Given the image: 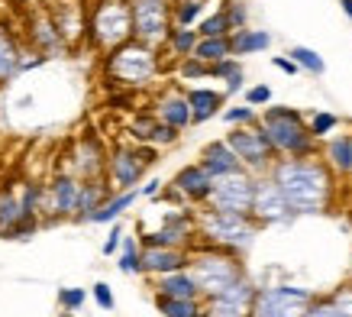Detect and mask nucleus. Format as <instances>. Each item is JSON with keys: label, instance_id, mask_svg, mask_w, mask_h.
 Segmentation results:
<instances>
[{"label": "nucleus", "instance_id": "obj_1", "mask_svg": "<svg viewBox=\"0 0 352 317\" xmlns=\"http://www.w3.org/2000/svg\"><path fill=\"white\" fill-rule=\"evenodd\" d=\"M268 175L278 181V188L288 198L294 214L330 211L336 175L323 158H278Z\"/></svg>", "mask_w": 352, "mask_h": 317}, {"label": "nucleus", "instance_id": "obj_2", "mask_svg": "<svg viewBox=\"0 0 352 317\" xmlns=\"http://www.w3.org/2000/svg\"><path fill=\"white\" fill-rule=\"evenodd\" d=\"M258 127L265 130L278 158H317L320 139H314L304 114L294 107H265L258 116Z\"/></svg>", "mask_w": 352, "mask_h": 317}, {"label": "nucleus", "instance_id": "obj_3", "mask_svg": "<svg viewBox=\"0 0 352 317\" xmlns=\"http://www.w3.org/2000/svg\"><path fill=\"white\" fill-rule=\"evenodd\" d=\"M191 269L194 282L201 288V298H214L220 295L223 288H230L236 278H243V263L239 256L223 249V246H214V243H201L197 249L191 253Z\"/></svg>", "mask_w": 352, "mask_h": 317}, {"label": "nucleus", "instance_id": "obj_4", "mask_svg": "<svg viewBox=\"0 0 352 317\" xmlns=\"http://www.w3.org/2000/svg\"><path fill=\"white\" fill-rule=\"evenodd\" d=\"M262 230L252 217L243 214H220V211H207L197 214V236H204V243L223 246L230 253H245L249 246L256 243V233Z\"/></svg>", "mask_w": 352, "mask_h": 317}, {"label": "nucleus", "instance_id": "obj_5", "mask_svg": "<svg viewBox=\"0 0 352 317\" xmlns=\"http://www.w3.org/2000/svg\"><path fill=\"white\" fill-rule=\"evenodd\" d=\"M155 72H159V55L139 39H129L107 55V74L123 88H146Z\"/></svg>", "mask_w": 352, "mask_h": 317}, {"label": "nucleus", "instance_id": "obj_6", "mask_svg": "<svg viewBox=\"0 0 352 317\" xmlns=\"http://www.w3.org/2000/svg\"><path fill=\"white\" fill-rule=\"evenodd\" d=\"M317 295L304 285H291V282H278V285L258 288L252 317H304Z\"/></svg>", "mask_w": 352, "mask_h": 317}, {"label": "nucleus", "instance_id": "obj_7", "mask_svg": "<svg viewBox=\"0 0 352 317\" xmlns=\"http://www.w3.org/2000/svg\"><path fill=\"white\" fill-rule=\"evenodd\" d=\"M226 143H230V149L236 152V158L243 162L245 172H252V175H268L272 172V165L278 162V152L275 146L268 143L265 130L258 127H233L230 133H226Z\"/></svg>", "mask_w": 352, "mask_h": 317}, {"label": "nucleus", "instance_id": "obj_8", "mask_svg": "<svg viewBox=\"0 0 352 317\" xmlns=\"http://www.w3.org/2000/svg\"><path fill=\"white\" fill-rule=\"evenodd\" d=\"M91 36L107 52L129 43L133 39V10H129V3H123V0H104L97 7L94 20H91Z\"/></svg>", "mask_w": 352, "mask_h": 317}, {"label": "nucleus", "instance_id": "obj_9", "mask_svg": "<svg viewBox=\"0 0 352 317\" xmlns=\"http://www.w3.org/2000/svg\"><path fill=\"white\" fill-rule=\"evenodd\" d=\"M252 201H256V175L252 172H236V175H226V178L214 181V191H210V201L207 207L220 214H243V217H252Z\"/></svg>", "mask_w": 352, "mask_h": 317}, {"label": "nucleus", "instance_id": "obj_10", "mask_svg": "<svg viewBox=\"0 0 352 317\" xmlns=\"http://www.w3.org/2000/svg\"><path fill=\"white\" fill-rule=\"evenodd\" d=\"M171 3L175 0H133L129 10H133V39L146 45H162L168 39L171 26Z\"/></svg>", "mask_w": 352, "mask_h": 317}, {"label": "nucleus", "instance_id": "obj_11", "mask_svg": "<svg viewBox=\"0 0 352 317\" xmlns=\"http://www.w3.org/2000/svg\"><path fill=\"white\" fill-rule=\"evenodd\" d=\"M294 217L288 198L281 194L278 181L272 175H258L256 178V201H252V221L258 227H275V223H288Z\"/></svg>", "mask_w": 352, "mask_h": 317}, {"label": "nucleus", "instance_id": "obj_12", "mask_svg": "<svg viewBox=\"0 0 352 317\" xmlns=\"http://www.w3.org/2000/svg\"><path fill=\"white\" fill-rule=\"evenodd\" d=\"M256 295H258V288L252 285V278L243 275V278H236L230 288H223L220 295L204 298V311L214 317H252Z\"/></svg>", "mask_w": 352, "mask_h": 317}, {"label": "nucleus", "instance_id": "obj_13", "mask_svg": "<svg viewBox=\"0 0 352 317\" xmlns=\"http://www.w3.org/2000/svg\"><path fill=\"white\" fill-rule=\"evenodd\" d=\"M191 236H197V217L191 211H171L165 214L159 230L146 233L139 240H142V246H175V249H184L191 243Z\"/></svg>", "mask_w": 352, "mask_h": 317}, {"label": "nucleus", "instance_id": "obj_14", "mask_svg": "<svg viewBox=\"0 0 352 317\" xmlns=\"http://www.w3.org/2000/svg\"><path fill=\"white\" fill-rule=\"evenodd\" d=\"M171 188L182 191V198L188 204H207L210 201V191H214V178L207 175L201 162H194V165H184L175 178H171Z\"/></svg>", "mask_w": 352, "mask_h": 317}, {"label": "nucleus", "instance_id": "obj_15", "mask_svg": "<svg viewBox=\"0 0 352 317\" xmlns=\"http://www.w3.org/2000/svg\"><path fill=\"white\" fill-rule=\"evenodd\" d=\"M191 253L188 249H175V246H142V275H168L178 269H188Z\"/></svg>", "mask_w": 352, "mask_h": 317}, {"label": "nucleus", "instance_id": "obj_16", "mask_svg": "<svg viewBox=\"0 0 352 317\" xmlns=\"http://www.w3.org/2000/svg\"><path fill=\"white\" fill-rule=\"evenodd\" d=\"M81 185L85 181L78 175H58V178L49 185V198H45V207L55 217H75L78 214V198H81Z\"/></svg>", "mask_w": 352, "mask_h": 317}, {"label": "nucleus", "instance_id": "obj_17", "mask_svg": "<svg viewBox=\"0 0 352 317\" xmlns=\"http://www.w3.org/2000/svg\"><path fill=\"white\" fill-rule=\"evenodd\" d=\"M107 172L117 191H133L142 181V175H146V165L136 156V149H117L107 162Z\"/></svg>", "mask_w": 352, "mask_h": 317}, {"label": "nucleus", "instance_id": "obj_18", "mask_svg": "<svg viewBox=\"0 0 352 317\" xmlns=\"http://www.w3.org/2000/svg\"><path fill=\"white\" fill-rule=\"evenodd\" d=\"M201 165L207 169V175H210L214 181L243 172V162L236 158V152L230 149L226 139H214V143H207V146L201 149Z\"/></svg>", "mask_w": 352, "mask_h": 317}, {"label": "nucleus", "instance_id": "obj_19", "mask_svg": "<svg viewBox=\"0 0 352 317\" xmlns=\"http://www.w3.org/2000/svg\"><path fill=\"white\" fill-rule=\"evenodd\" d=\"M188 104H191V120L194 127L197 123H207L214 120L217 114H223L220 107L226 104V91H214V88H188Z\"/></svg>", "mask_w": 352, "mask_h": 317}, {"label": "nucleus", "instance_id": "obj_20", "mask_svg": "<svg viewBox=\"0 0 352 317\" xmlns=\"http://www.w3.org/2000/svg\"><path fill=\"white\" fill-rule=\"evenodd\" d=\"M155 116H159L162 123L175 127V130H188L194 123L188 94H182V91H168V94H162L159 101H155Z\"/></svg>", "mask_w": 352, "mask_h": 317}, {"label": "nucleus", "instance_id": "obj_21", "mask_svg": "<svg viewBox=\"0 0 352 317\" xmlns=\"http://www.w3.org/2000/svg\"><path fill=\"white\" fill-rule=\"evenodd\" d=\"M323 162L333 175H352V133H333L323 146Z\"/></svg>", "mask_w": 352, "mask_h": 317}, {"label": "nucleus", "instance_id": "obj_22", "mask_svg": "<svg viewBox=\"0 0 352 317\" xmlns=\"http://www.w3.org/2000/svg\"><path fill=\"white\" fill-rule=\"evenodd\" d=\"M155 295L165 298H201V288L194 282L191 269H178V272L159 275L155 278Z\"/></svg>", "mask_w": 352, "mask_h": 317}, {"label": "nucleus", "instance_id": "obj_23", "mask_svg": "<svg viewBox=\"0 0 352 317\" xmlns=\"http://www.w3.org/2000/svg\"><path fill=\"white\" fill-rule=\"evenodd\" d=\"M107 169V158H104V149L97 146L94 139H85L75 152V172L81 181L100 178V172Z\"/></svg>", "mask_w": 352, "mask_h": 317}, {"label": "nucleus", "instance_id": "obj_24", "mask_svg": "<svg viewBox=\"0 0 352 317\" xmlns=\"http://www.w3.org/2000/svg\"><path fill=\"white\" fill-rule=\"evenodd\" d=\"M136 198H139L136 188H133V191H113L107 201H104L94 214H91V217H87V223H117L120 214L129 211V207L136 204Z\"/></svg>", "mask_w": 352, "mask_h": 317}, {"label": "nucleus", "instance_id": "obj_25", "mask_svg": "<svg viewBox=\"0 0 352 317\" xmlns=\"http://www.w3.org/2000/svg\"><path fill=\"white\" fill-rule=\"evenodd\" d=\"M110 194H113V191H110L100 178L85 181V185H81V198H78V214H75V217H78V221H85V223H87V217H91V214H94L97 207H100V204L107 201Z\"/></svg>", "mask_w": 352, "mask_h": 317}, {"label": "nucleus", "instance_id": "obj_26", "mask_svg": "<svg viewBox=\"0 0 352 317\" xmlns=\"http://www.w3.org/2000/svg\"><path fill=\"white\" fill-rule=\"evenodd\" d=\"M233 55L239 59V55H258V52H265L268 45H272V32L268 30H236L233 36Z\"/></svg>", "mask_w": 352, "mask_h": 317}, {"label": "nucleus", "instance_id": "obj_27", "mask_svg": "<svg viewBox=\"0 0 352 317\" xmlns=\"http://www.w3.org/2000/svg\"><path fill=\"white\" fill-rule=\"evenodd\" d=\"M155 307L162 317H201L204 298H165L155 295Z\"/></svg>", "mask_w": 352, "mask_h": 317}, {"label": "nucleus", "instance_id": "obj_28", "mask_svg": "<svg viewBox=\"0 0 352 317\" xmlns=\"http://www.w3.org/2000/svg\"><path fill=\"white\" fill-rule=\"evenodd\" d=\"M197 43H201L197 26H171L168 39H165V45L171 49V55H178V59H191L194 49H197Z\"/></svg>", "mask_w": 352, "mask_h": 317}, {"label": "nucleus", "instance_id": "obj_29", "mask_svg": "<svg viewBox=\"0 0 352 317\" xmlns=\"http://www.w3.org/2000/svg\"><path fill=\"white\" fill-rule=\"evenodd\" d=\"M233 55V39L230 36H214V39H201L197 49H194V59H201L207 65H217Z\"/></svg>", "mask_w": 352, "mask_h": 317}, {"label": "nucleus", "instance_id": "obj_30", "mask_svg": "<svg viewBox=\"0 0 352 317\" xmlns=\"http://www.w3.org/2000/svg\"><path fill=\"white\" fill-rule=\"evenodd\" d=\"M117 269L123 275H142V240L123 236V246H120V256H117Z\"/></svg>", "mask_w": 352, "mask_h": 317}, {"label": "nucleus", "instance_id": "obj_31", "mask_svg": "<svg viewBox=\"0 0 352 317\" xmlns=\"http://www.w3.org/2000/svg\"><path fill=\"white\" fill-rule=\"evenodd\" d=\"M204 10H207V0H175L171 20H175V26H197Z\"/></svg>", "mask_w": 352, "mask_h": 317}, {"label": "nucleus", "instance_id": "obj_32", "mask_svg": "<svg viewBox=\"0 0 352 317\" xmlns=\"http://www.w3.org/2000/svg\"><path fill=\"white\" fill-rule=\"evenodd\" d=\"M23 204H20V194H13V191H3L0 194V236L7 230H13L16 223H23Z\"/></svg>", "mask_w": 352, "mask_h": 317}, {"label": "nucleus", "instance_id": "obj_33", "mask_svg": "<svg viewBox=\"0 0 352 317\" xmlns=\"http://www.w3.org/2000/svg\"><path fill=\"white\" fill-rule=\"evenodd\" d=\"M197 32H201V39H214V36H233V26H230V17H226L223 7H220L217 13H210V17H204V20L197 23Z\"/></svg>", "mask_w": 352, "mask_h": 317}, {"label": "nucleus", "instance_id": "obj_34", "mask_svg": "<svg viewBox=\"0 0 352 317\" xmlns=\"http://www.w3.org/2000/svg\"><path fill=\"white\" fill-rule=\"evenodd\" d=\"M45 198H49V191H45L43 185H23V191H20L23 217H26V221H36V214L43 211Z\"/></svg>", "mask_w": 352, "mask_h": 317}, {"label": "nucleus", "instance_id": "obj_35", "mask_svg": "<svg viewBox=\"0 0 352 317\" xmlns=\"http://www.w3.org/2000/svg\"><path fill=\"white\" fill-rule=\"evenodd\" d=\"M16 72H20V52H16V45L10 43V36L0 32V81L13 78Z\"/></svg>", "mask_w": 352, "mask_h": 317}, {"label": "nucleus", "instance_id": "obj_36", "mask_svg": "<svg viewBox=\"0 0 352 317\" xmlns=\"http://www.w3.org/2000/svg\"><path fill=\"white\" fill-rule=\"evenodd\" d=\"M288 55L300 65V72H307V74H323L327 72V62H323L314 49H307V45H291Z\"/></svg>", "mask_w": 352, "mask_h": 317}, {"label": "nucleus", "instance_id": "obj_37", "mask_svg": "<svg viewBox=\"0 0 352 317\" xmlns=\"http://www.w3.org/2000/svg\"><path fill=\"white\" fill-rule=\"evenodd\" d=\"M307 127L314 133V139H330L336 133V127H340V116L330 114V110H317V114H310Z\"/></svg>", "mask_w": 352, "mask_h": 317}, {"label": "nucleus", "instance_id": "obj_38", "mask_svg": "<svg viewBox=\"0 0 352 317\" xmlns=\"http://www.w3.org/2000/svg\"><path fill=\"white\" fill-rule=\"evenodd\" d=\"M223 120L230 127H256L258 123V110L256 107H226L223 110Z\"/></svg>", "mask_w": 352, "mask_h": 317}, {"label": "nucleus", "instance_id": "obj_39", "mask_svg": "<svg viewBox=\"0 0 352 317\" xmlns=\"http://www.w3.org/2000/svg\"><path fill=\"white\" fill-rule=\"evenodd\" d=\"M178 74H182V81H204V78H210V65L191 55V59H182Z\"/></svg>", "mask_w": 352, "mask_h": 317}, {"label": "nucleus", "instance_id": "obj_40", "mask_svg": "<svg viewBox=\"0 0 352 317\" xmlns=\"http://www.w3.org/2000/svg\"><path fill=\"white\" fill-rule=\"evenodd\" d=\"M236 74H243V62H239L236 55H230V59H223V62L210 65V78H217V81H233Z\"/></svg>", "mask_w": 352, "mask_h": 317}, {"label": "nucleus", "instance_id": "obj_41", "mask_svg": "<svg viewBox=\"0 0 352 317\" xmlns=\"http://www.w3.org/2000/svg\"><path fill=\"white\" fill-rule=\"evenodd\" d=\"M223 10H226V17H230V26H233V32L249 26V10H245L243 0H223Z\"/></svg>", "mask_w": 352, "mask_h": 317}, {"label": "nucleus", "instance_id": "obj_42", "mask_svg": "<svg viewBox=\"0 0 352 317\" xmlns=\"http://www.w3.org/2000/svg\"><path fill=\"white\" fill-rule=\"evenodd\" d=\"M155 123H159V116L155 114H142V116H136V120L129 123V133H133V139H139V143H149Z\"/></svg>", "mask_w": 352, "mask_h": 317}, {"label": "nucleus", "instance_id": "obj_43", "mask_svg": "<svg viewBox=\"0 0 352 317\" xmlns=\"http://www.w3.org/2000/svg\"><path fill=\"white\" fill-rule=\"evenodd\" d=\"M178 136H182V130H175V127H168V123H155V130H152V136H149V143L155 149H162V146H175L178 143Z\"/></svg>", "mask_w": 352, "mask_h": 317}, {"label": "nucleus", "instance_id": "obj_44", "mask_svg": "<svg viewBox=\"0 0 352 317\" xmlns=\"http://www.w3.org/2000/svg\"><path fill=\"white\" fill-rule=\"evenodd\" d=\"M32 39H36V45H43V49H55L58 45V26L55 23H36Z\"/></svg>", "mask_w": 352, "mask_h": 317}, {"label": "nucleus", "instance_id": "obj_45", "mask_svg": "<svg viewBox=\"0 0 352 317\" xmlns=\"http://www.w3.org/2000/svg\"><path fill=\"white\" fill-rule=\"evenodd\" d=\"M87 301V292L85 288H58V305L65 311H81Z\"/></svg>", "mask_w": 352, "mask_h": 317}, {"label": "nucleus", "instance_id": "obj_46", "mask_svg": "<svg viewBox=\"0 0 352 317\" xmlns=\"http://www.w3.org/2000/svg\"><path fill=\"white\" fill-rule=\"evenodd\" d=\"M304 317H346V314H342L340 307H336V301L327 295V298H317V301L310 305V311H307Z\"/></svg>", "mask_w": 352, "mask_h": 317}, {"label": "nucleus", "instance_id": "obj_47", "mask_svg": "<svg viewBox=\"0 0 352 317\" xmlns=\"http://www.w3.org/2000/svg\"><path fill=\"white\" fill-rule=\"evenodd\" d=\"M245 104H249V107H268V104H272V88H268V85L245 88Z\"/></svg>", "mask_w": 352, "mask_h": 317}, {"label": "nucleus", "instance_id": "obj_48", "mask_svg": "<svg viewBox=\"0 0 352 317\" xmlns=\"http://www.w3.org/2000/svg\"><path fill=\"white\" fill-rule=\"evenodd\" d=\"M91 295H94L100 311H113V305H117V301H113V288H110L107 282H97V285L91 288Z\"/></svg>", "mask_w": 352, "mask_h": 317}, {"label": "nucleus", "instance_id": "obj_49", "mask_svg": "<svg viewBox=\"0 0 352 317\" xmlns=\"http://www.w3.org/2000/svg\"><path fill=\"white\" fill-rule=\"evenodd\" d=\"M123 227L120 223H113L110 227V233H107V240H104V256H120V246H123Z\"/></svg>", "mask_w": 352, "mask_h": 317}, {"label": "nucleus", "instance_id": "obj_50", "mask_svg": "<svg viewBox=\"0 0 352 317\" xmlns=\"http://www.w3.org/2000/svg\"><path fill=\"white\" fill-rule=\"evenodd\" d=\"M333 301H336V307H340L346 317H352V282H346V285H340L336 292H333Z\"/></svg>", "mask_w": 352, "mask_h": 317}, {"label": "nucleus", "instance_id": "obj_51", "mask_svg": "<svg viewBox=\"0 0 352 317\" xmlns=\"http://www.w3.org/2000/svg\"><path fill=\"white\" fill-rule=\"evenodd\" d=\"M32 233H36V221H23V223H16L13 230L3 233V236H7V240H30Z\"/></svg>", "mask_w": 352, "mask_h": 317}, {"label": "nucleus", "instance_id": "obj_52", "mask_svg": "<svg viewBox=\"0 0 352 317\" xmlns=\"http://www.w3.org/2000/svg\"><path fill=\"white\" fill-rule=\"evenodd\" d=\"M272 65H275L278 72H285V74H288V78H294V74H300V65L294 62L291 55H275V59H272Z\"/></svg>", "mask_w": 352, "mask_h": 317}, {"label": "nucleus", "instance_id": "obj_53", "mask_svg": "<svg viewBox=\"0 0 352 317\" xmlns=\"http://www.w3.org/2000/svg\"><path fill=\"white\" fill-rule=\"evenodd\" d=\"M136 156L142 158V165L149 169L152 162H155V146H152V143H142V146H136Z\"/></svg>", "mask_w": 352, "mask_h": 317}, {"label": "nucleus", "instance_id": "obj_54", "mask_svg": "<svg viewBox=\"0 0 352 317\" xmlns=\"http://www.w3.org/2000/svg\"><path fill=\"white\" fill-rule=\"evenodd\" d=\"M162 185H165L162 178H149L142 188H139V194H142V198H155V194H162Z\"/></svg>", "mask_w": 352, "mask_h": 317}, {"label": "nucleus", "instance_id": "obj_55", "mask_svg": "<svg viewBox=\"0 0 352 317\" xmlns=\"http://www.w3.org/2000/svg\"><path fill=\"white\" fill-rule=\"evenodd\" d=\"M107 104H113L117 110H133V107H129L133 104V97L129 94H113V97H107Z\"/></svg>", "mask_w": 352, "mask_h": 317}, {"label": "nucleus", "instance_id": "obj_56", "mask_svg": "<svg viewBox=\"0 0 352 317\" xmlns=\"http://www.w3.org/2000/svg\"><path fill=\"white\" fill-rule=\"evenodd\" d=\"M45 62V55H32V59H20V72H30V68H39Z\"/></svg>", "mask_w": 352, "mask_h": 317}, {"label": "nucleus", "instance_id": "obj_57", "mask_svg": "<svg viewBox=\"0 0 352 317\" xmlns=\"http://www.w3.org/2000/svg\"><path fill=\"white\" fill-rule=\"evenodd\" d=\"M236 91H243V74H236L233 81H226V94H236Z\"/></svg>", "mask_w": 352, "mask_h": 317}, {"label": "nucleus", "instance_id": "obj_58", "mask_svg": "<svg viewBox=\"0 0 352 317\" xmlns=\"http://www.w3.org/2000/svg\"><path fill=\"white\" fill-rule=\"evenodd\" d=\"M340 7H342V13L352 20V0H340Z\"/></svg>", "mask_w": 352, "mask_h": 317}, {"label": "nucleus", "instance_id": "obj_59", "mask_svg": "<svg viewBox=\"0 0 352 317\" xmlns=\"http://www.w3.org/2000/svg\"><path fill=\"white\" fill-rule=\"evenodd\" d=\"M10 3H16V7H30L32 0H10Z\"/></svg>", "mask_w": 352, "mask_h": 317}, {"label": "nucleus", "instance_id": "obj_60", "mask_svg": "<svg viewBox=\"0 0 352 317\" xmlns=\"http://www.w3.org/2000/svg\"><path fill=\"white\" fill-rule=\"evenodd\" d=\"M201 317H214V314H207V311H204V314H201Z\"/></svg>", "mask_w": 352, "mask_h": 317}]
</instances>
